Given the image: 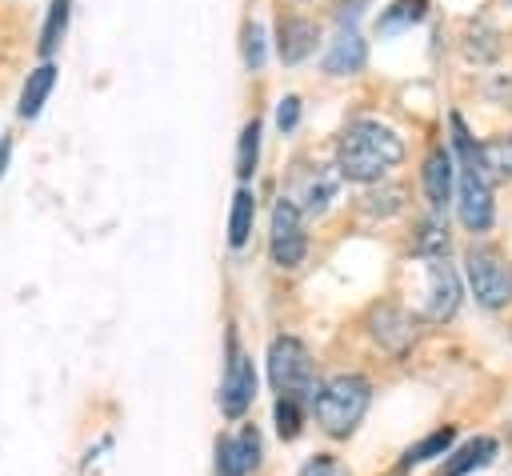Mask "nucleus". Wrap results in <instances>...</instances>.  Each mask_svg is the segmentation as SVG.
<instances>
[{
	"instance_id": "obj_1",
	"label": "nucleus",
	"mask_w": 512,
	"mask_h": 476,
	"mask_svg": "<svg viewBox=\"0 0 512 476\" xmlns=\"http://www.w3.org/2000/svg\"><path fill=\"white\" fill-rule=\"evenodd\" d=\"M404 156V140L380 124V120H352L344 132H340V144H336V172L348 176V180H360V184H372L380 180L392 164H400Z\"/></svg>"
},
{
	"instance_id": "obj_2",
	"label": "nucleus",
	"mask_w": 512,
	"mask_h": 476,
	"mask_svg": "<svg viewBox=\"0 0 512 476\" xmlns=\"http://www.w3.org/2000/svg\"><path fill=\"white\" fill-rule=\"evenodd\" d=\"M452 140L460 152V220L464 228L484 232L492 224V176L480 160V144L468 136L460 116H452Z\"/></svg>"
},
{
	"instance_id": "obj_3",
	"label": "nucleus",
	"mask_w": 512,
	"mask_h": 476,
	"mask_svg": "<svg viewBox=\"0 0 512 476\" xmlns=\"http://www.w3.org/2000/svg\"><path fill=\"white\" fill-rule=\"evenodd\" d=\"M368 400H372V384L364 376L348 372V376H332L324 388L312 392V412H316V424L340 440V436L356 432V424L368 412Z\"/></svg>"
},
{
	"instance_id": "obj_4",
	"label": "nucleus",
	"mask_w": 512,
	"mask_h": 476,
	"mask_svg": "<svg viewBox=\"0 0 512 476\" xmlns=\"http://www.w3.org/2000/svg\"><path fill=\"white\" fill-rule=\"evenodd\" d=\"M268 380L280 396L288 400H304L316 392V368H312V356L304 348V340L296 336H276L268 344Z\"/></svg>"
},
{
	"instance_id": "obj_5",
	"label": "nucleus",
	"mask_w": 512,
	"mask_h": 476,
	"mask_svg": "<svg viewBox=\"0 0 512 476\" xmlns=\"http://www.w3.org/2000/svg\"><path fill=\"white\" fill-rule=\"evenodd\" d=\"M468 284H472V296L484 304V308H504L512 300V264L492 252V248H472L468 260Z\"/></svg>"
},
{
	"instance_id": "obj_6",
	"label": "nucleus",
	"mask_w": 512,
	"mask_h": 476,
	"mask_svg": "<svg viewBox=\"0 0 512 476\" xmlns=\"http://www.w3.org/2000/svg\"><path fill=\"white\" fill-rule=\"evenodd\" d=\"M268 248H272V260L280 268H296L308 252V240H304V224H300V212L288 196L276 200L272 208V232H268Z\"/></svg>"
},
{
	"instance_id": "obj_7",
	"label": "nucleus",
	"mask_w": 512,
	"mask_h": 476,
	"mask_svg": "<svg viewBox=\"0 0 512 476\" xmlns=\"http://www.w3.org/2000/svg\"><path fill=\"white\" fill-rule=\"evenodd\" d=\"M252 396H256V368L236 348V340H228V368H224V380H220V412L236 420V416L248 412Z\"/></svg>"
},
{
	"instance_id": "obj_8",
	"label": "nucleus",
	"mask_w": 512,
	"mask_h": 476,
	"mask_svg": "<svg viewBox=\"0 0 512 476\" xmlns=\"http://www.w3.org/2000/svg\"><path fill=\"white\" fill-rule=\"evenodd\" d=\"M460 304V280L448 260L424 256V312L428 320H448Z\"/></svg>"
},
{
	"instance_id": "obj_9",
	"label": "nucleus",
	"mask_w": 512,
	"mask_h": 476,
	"mask_svg": "<svg viewBox=\"0 0 512 476\" xmlns=\"http://www.w3.org/2000/svg\"><path fill=\"white\" fill-rule=\"evenodd\" d=\"M260 464V432L244 424L236 436H224L216 444V476H248Z\"/></svg>"
},
{
	"instance_id": "obj_10",
	"label": "nucleus",
	"mask_w": 512,
	"mask_h": 476,
	"mask_svg": "<svg viewBox=\"0 0 512 476\" xmlns=\"http://www.w3.org/2000/svg\"><path fill=\"white\" fill-rule=\"evenodd\" d=\"M372 336L388 352H404L416 340V320L396 304H380V308H372Z\"/></svg>"
},
{
	"instance_id": "obj_11",
	"label": "nucleus",
	"mask_w": 512,
	"mask_h": 476,
	"mask_svg": "<svg viewBox=\"0 0 512 476\" xmlns=\"http://www.w3.org/2000/svg\"><path fill=\"white\" fill-rule=\"evenodd\" d=\"M332 192H336V172H328V168H308V172H300V180H296V196H288V200L296 204V212L320 216V212L328 208Z\"/></svg>"
},
{
	"instance_id": "obj_12",
	"label": "nucleus",
	"mask_w": 512,
	"mask_h": 476,
	"mask_svg": "<svg viewBox=\"0 0 512 476\" xmlns=\"http://www.w3.org/2000/svg\"><path fill=\"white\" fill-rule=\"evenodd\" d=\"M364 60H368V44L360 40L356 28H348V32H336V40L328 44V52H324V72H328V76H352V72L364 68Z\"/></svg>"
},
{
	"instance_id": "obj_13",
	"label": "nucleus",
	"mask_w": 512,
	"mask_h": 476,
	"mask_svg": "<svg viewBox=\"0 0 512 476\" xmlns=\"http://www.w3.org/2000/svg\"><path fill=\"white\" fill-rule=\"evenodd\" d=\"M452 176H456V160L448 148H432L428 160H424V192H428V204L436 212H444V204L452 200Z\"/></svg>"
},
{
	"instance_id": "obj_14",
	"label": "nucleus",
	"mask_w": 512,
	"mask_h": 476,
	"mask_svg": "<svg viewBox=\"0 0 512 476\" xmlns=\"http://www.w3.org/2000/svg\"><path fill=\"white\" fill-rule=\"evenodd\" d=\"M276 36H280L276 48H280V60L284 64H296V60H304L316 48V24L312 20H300V16H284Z\"/></svg>"
},
{
	"instance_id": "obj_15",
	"label": "nucleus",
	"mask_w": 512,
	"mask_h": 476,
	"mask_svg": "<svg viewBox=\"0 0 512 476\" xmlns=\"http://www.w3.org/2000/svg\"><path fill=\"white\" fill-rule=\"evenodd\" d=\"M52 84H56V68H52V64H40L36 72H28L24 92H20V116H24V120H32V116L44 108Z\"/></svg>"
},
{
	"instance_id": "obj_16",
	"label": "nucleus",
	"mask_w": 512,
	"mask_h": 476,
	"mask_svg": "<svg viewBox=\"0 0 512 476\" xmlns=\"http://www.w3.org/2000/svg\"><path fill=\"white\" fill-rule=\"evenodd\" d=\"M496 456V440L492 436H480V440H468L448 464H444V476H464V472H472V468H480V464H488Z\"/></svg>"
},
{
	"instance_id": "obj_17",
	"label": "nucleus",
	"mask_w": 512,
	"mask_h": 476,
	"mask_svg": "<svg viewBox=\"0 0 512 476\" xmlns=\"http://www.w3.org/2000/svg\"><path fill=\"white\" fill-rule=\"evenodd\" d=\"M252 216H256V200H252L248 188H240V192L232 196V220H228V244H232V248H240V244L248 240Z\"/></svg>"
},
{
	"instance_id": "obj_18",
	"label": "nucleus",
	"mask_w": 512,
	"mask_h": 476,
	"mask_svg": "<svg viewBox=\"0 0 512 476\" xmlns=\"http://www.w3.org/2000/svg\"><path fill=\"white\" fill-rule=\"evenodd\" d=\"M452 440H456V432L452 428H436L432 436H424V440H416L408 452H404V468H412V464H424V460H432V456H444L448 448H452Z\"/></svg>"
},
{
	"instance_id": "obj_19",
	"label": "nucleus",
	"mask_w": 512,
	"mask_h": 476,
	"mask_svg": "<svg viewBox=\"0 0 512 476\" xmlns=\"http://www.w3.org/2000/svg\"><path fill=\"white\" fill-rule=\"evenodd\" d=\"M256 156H260V120H248L240 132V148H236V176L248 180L256 172Z\"/></svg>"
},
{
	"instance_id": "obj_20",
	"label": "nucleus",
	"mask_w": 512,
	"mask_h": 476,
	"mask_svg": "<svg viewBox=\"0 0 512 476\" xmlns=\"http://www.w3.org/2000/svg\"><path fill=\"white\" fill-rule=\"evenodd\" d=\"M64 28H68V0H52L48 20H44V32H40V52H44V56H52V52H56V44H60Z\"/></svg>"
},
{
	"instance_id": "obj_21",
	"label": "nucleus",
	"mask_w": 512,
	"mask_h": 476,
	"mask_svg": "<svg viewBox=\"0 0 512 476\" xmlns=\"http://www.w3.org/2000/svg\"><path fill=\"white\" fill-rule=\"evenodd\" d=\"M424 12V0H396L384 16H380V32H396L400 24H412Z\"/></svg>"
},
{
	"instance_id": "obj_22",
	"label": "nucleus",
	"mask_w": 512,
	"mask_h": 476,
	"mask_svg": "<svg viewBox=\"0 0 512 476\" xmlns=\"http://www.w3.org/2000/svg\"><path fill=\"white\" fill-rule=\"evenodd\" d=\"M276 432H280L284 440H296V436H300V404L288 400V396L276 400Z\"/></svg>"
},
{
	"instance_id": "obj_23",
	"label": "nucleus",
	"mask_w": 512,
	"mask_h": 476,
	"mask_svg": "<svg viewBox=\"0 0 512 476\" xmlns=\"http://www.w3.org/2000/svg\"><path fill=\"white\" fill-rule=\"evenodd\" d=\"M244 60H248V68L264 64V28L260 24H244Z\"/></svg>"
},
{
	"instance_id": "obj_24",
	"label": "nucleus",
	"mask_w": 512,
	"mask_h": 476,
	"mask_svg": "<svg viewBox=\"0 0 512 476\" xmlns=\"http://www.w3.org/2000/svg\"><path fill=\"white\" fill-rule=\"evenodd\" d=\"M300 476H348V468H344L336 456H324V452H320V456H312V460L300 468Z\"/></svg>"
},
{
	"instance_id": "obj_25",
	"label": "nucleus",
	"mask_w": 512,
	"mask_h": 476,
	"mask_svg": "<svg viewBox=\"0 0 512 476\" xmlns=\"http://www.w3.org/2000/svg\"><path fill=\"white\" fill-rule=\"evenodd\" d=\"M296 120H300V100H296V96H284L280 108H276V124H280V132H292Z\"/></svg>"
},
{
	"instance_id": "obj_26",
	"label": "nucleus",
	"mask_w": 512,
	"mask_h": 476,
	"mask_svg": "<svg viewBox=\"0 0 512 476\" xmlns=\"http://www.w3.org/2000/svg\"><path fill=\"white\" fill-rule=\"evenodd\" d=\"M4 164H8V140H0V172H4Z\"/></svg>"
}]
</instances>
